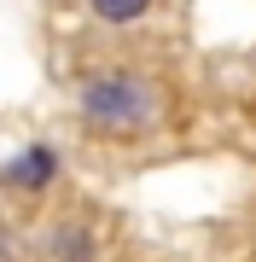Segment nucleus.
Listing matches in <instances>:
<instances>
[{"label":"nucleus","instance_id":"obj_1","mask_svg":"<svg viewBox=\"0 0 256 262\" xmlns=\"http://www.w3.org/2000/svg\"><path fill=\"white\" fill-rule=\"evenodd\" d=\"M82 117L99 134H140L157 122V88L134 70H105L82 88Z\"/></svg>","mask_w":256,"mask_h":262},{"label":"nucleus","instance_id":"obj_3","mask_svg":"<svg viewBox=\"0 0 256 262\" xmlns=\"http://www.w3.org/2000/svg\"><path fill=\"white\" fill-rule=\"evenodd\" d=\"M87 6H94L99 24H134L146 6H152V0H87Z\"/></svg>","mask_w":256,"mask_h":262},{"label":"nucleus","instance_id":"obj_2","mask_svg":"<svg viewBox=\"0 0 256 262\" xmlns=\"http://www.w3.org/2000/svg\"><path fill=\"white\" fill-rule=\"evenodd\" d=\"M53 175H58V151H53V146H29V151H18V158L6 163V181H12V187H24V192L47 187Z\"/></svg>","mask_w":256,"mask_h":262}]
</instances>
